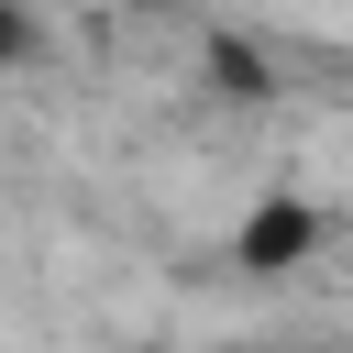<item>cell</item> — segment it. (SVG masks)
Listing matches in <instances>:
<instances>
[{"label":"cell","instance_id":"6da1fadb","mask_svg":"<svg viewBox=\"0 0 353 353\" xmlns=\"http://www.w3.org/2000/svg\"><path fill=\"white\" fill-rule=\"evenodd\" d=\"M320 243H331V221L309 199H254L243 232H232V265L243 276H298V265H320Z\"/></svg>","mask_w":353,"mask_h":353},{"label":"cell","instance_id":"7a4b0ae2","mask_svg":"<svg viewBox=\"0 0 353 353\" xmlns=\"http://www.w3.org/2000/svg\"><path fill=\"white\" fill-rule=\"evenodd\" d=\"M199 88H210L221 110H265V99H276V55H265L254 33H210V44H199Z\"/></svg>","mask_w":353,"mask_h":353},{"label":"cell","instance_id":"3957f363","mask_svg":"<svg viewBox=\"0 0 353 353\" xmlns=\"http://www.w3.org/2000/svg\"><path fill=\"white\" fill-rule=\"evenodd\" d=\"M33 55H44V11L33 0H0V77H22Z\"/></svg>","mask_w":353,"mask_h":353},{"label":"cell","instance_id":"277c9868","mask_svg":"<svg viewBox=\"0 0 353 353\" xmlns=\"http://www.w3.org/2000/svg\"><path fill=\"white\" fill-rule=\"evenodd\" d=\"M342 276H353V243H342Z\"/></svg>","mask_w":353,"mask_h":353},{"label":"cell","instance_id":"5b68a950","mask_svg":"<svg viewBox=\"0 0 353 353\" xmlns=\"http://www.w3.org/2000/svg\"><path fill=\"white\" fill-rule=\"evenodd\" d=\"M298 353H331V342H298Z\"/></svg>","mask_w":353,"mask_h":353}]
</instances>
